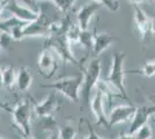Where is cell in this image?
I'll list each match as a JSON object with an SVG mask.
<instances>
[{"label":"cell","mask_w":155,"mask_h":139,"mask_svg":"<svg viewBox=\"0 0 155 139\" xmlns=\"http://www.w3.org/2000/svg\"><path fill=\"white\" fill-rule=\"evenodd\" d=\"M125 58H126L125 52H115L112 55L111 67H110L105 82L114 87L122 99L127 101L129 104H132L131 100L129 99L126 88H125V73H126V71L124 70Z\"/></svg>","instance_id":"6da1fadb"},{"label":"cell","mask_w":155,"mask_h":139,"mask_svg":"<svg viewBox=\"0 0 155 139\" xmlns=\"http://www.w3.org/2000/svg\"><path fill=\"white\" fill-rule=\"evenodd\" d=\"M111 96V93L109 91V85L105 81H98L96 85V93L94 98L91 101V111L94 114L96 122L95 125L102 126L104 129H110L109 127V118L105 114V101L108 98Z\"/></svg>","instance_id":"7a4b0ae2"},{"label":"cell","mask_w":155,"mask_h":139,"mask_svg":"<svg viewBox=\"0 0 155 139\" xmlns=\"http://www.w3.org/2000/svg\"><path fill=\"white\" fill-rule=\"evenodd\" d=\"M102 65L98 59H94L89 63L86 70H84L82 75V86H81V100L84 104L91 106V95L93 89L96 87L97 82L100 81Z\"/></svg>","instance_id":"3957f363"},{"label":"cell","mask_w":155,"mask_h":139,"mask_svg":"<svg viewBox=\"0 0 155 139\" xmlns=\"http://www.w3.org/2000/svg\"><path fill=\"white\" fill-rule=\"evenodd\" d=\"M82 86V75H74V77H66L63 79L57 80L56 82L50 85H43V87L53 88L65 98L71 100L72 102L78 103L80 101V89Z\"/></svg>","instance_id":"277c9868"},{"label":"cell","mask_w":155,"mask_h":139,"mask_svg":"<svg viewBox=\"0 0 155 139\" xmlns=\"http://www.w3.org/2000/svg\"><path fill=\"white\" fill-rule=\"evenodd\" d=\"M11 111L13 124L19 129L22 136H31V106L29 101H20Z\"/></svg>","instance_id":"5b68a950"},{"label":"cell","mask_w":155,"mask_h":139,"mask_svg":"<svg viewBox=\"0 0 155 139\" xmlns=\"http://www.w3.org/2000/svg\"><path fill=\"white\" fill-rule=\"evenodd\" d=\"M46 49L56 52L64 61L73 63L78 66H80V61L75 59L71 51V44L67 42L65 34H57V35H50L46 37Z\"/></svg>","instance_id":"8992f818"},{"label":"cell","mask_w":155,"mask_h":139,"mask_svg":"<svg viewBox=\"0 0 155 139\" xmlns=\"http://www.w3.org/2000/svg\"><path fill=\"white\" fill-rule=\"evenodd\" d=\"M37 68H38L39 74L45 79H51L56 74L58 70V63L51 50L44 49L39 53L38 60H37Z\"/></svg>","instance_id":"52a82bcc"},{"label":"cell","mask_w":155,"mask_h":139,"mask_svg":"<svg viewBox=\"0 0 155 139\" xmlns=\"http://www.w3.org/2000/svg\"><path fill=\"white\" fill-rule=\"evenodd\" d=\"M5 8L13 18L22 21V22H26V23H30L32 21L37 20L39 14H41V11H35V9L23 6L21 4L11 2V1H8L5 5Z\"/></svg>","instance_id":"ba28073f"},{"label":"cell","mask_w":155,"mask_h":139,"mask_svg":"<svg viewBox=\"0 0 155 139\" xmlns=\"http://www.w3.org/2000/svg\"><path fill=\"white\" fill-rule=\"evenodd\" d=\"M137 107L133 104H126V106H117L115 107L109 115V127H112L118 124H122L125 122L132 121Z\"/></svg>","instance_id":"9c48e42d"},{"label":"cell","mask_w":155,"mask_h":139,"mask_svg":"<svg viewBox=\"0 0 155 139\" xmlns=\"http://www.w3.org/2000/svg\"><path fill=\"white\" fill-rule=\"evenodd\" d=\"M155 116V107H138L134 113V116L131 121V125L129 129L130 134H133L138 129L148 123L149 118Z\"/></svg>","instance_id":"30bf717a"},{"label":"cell","mask_w":155,"mask_h":139,"mask_svg":"<svg viewBox=\"0 0 155 139\" xmlns=\"http://www.w3.org/2000/svg\"><path fill=\"white\" fill-rule=\"evenodd\" d=\"M49 23L46 22L45 18H43L42 12L39 14L38 19L32 21L30 23H27L23 28V36L25 37H41L49 36Z\"/></svg>","instance_id":"8fae6325"},{"label":"cell","mask_w":155,"mask_h":139,"mask_svg":"<svg viewBox=\"0 0 155 139\" xmlns=\"http://www.w3.org/2000/svg\"><path fill=\"white\" fill-rule=\"evenodd\" d=\"M58 109V101L53 94H48L41 102L34 103V113L39 118L50 117Z\"/></svg>","instance_id":"7c38bea8"},{"label":"cell","mask_w":155,"mask_h":139,"mask_svg":"<svg viewBox=\"0 0 155 139\" xmlns=\"http://www.w3.org/2000/svg\"><path fill=\"white\" fill-rule=\"evenodd\" d=\"M133 16L137 30L143 41L150 31V18L139 7V5H133Z\"/></svg>","instance_id":"4fadbf2b"},{"label":"cell","mask_w":155,"mask_h":139,"mask_svg":"<svg viewBox=\"0 0 155 139\" xmlns=\"http://www.w3.org/2000/svg\"><path fill=\"white\" fill-rule=\"evenodd\" d=\"M101 5H98L96 2H91V4H87L82 6L77 14V20H78V26L81 30H87L89 23H91V18L95 15L97 11L101 9Z\"/></svg>","instance_id":"5bb4252c"},{"label":"cell","mask_w":155,"mask_h":139,"mask_svg":"<svg viewBox=\"0 0 155 139\" xmlns=\"http://www.w3.org/2000/svg\"><path fill=\"white\" fill-rule=\"evenodd\" d=\"M115 41H117L116 37H114L109 33H95L94 36V43H93V55L94 56H101L103 52H105Z\"/></svg>","instance_id":"9a60e30c"},{"label":"cell","mask_w":155,"mask_h":139,"mask_svg":"<svg viewBox=\"0 0 155 139\" xmlns=\"http://www.w3.org/2000/svg\"><path fill=\"white\" fill-rule=\"evenodd\" d=\"M32 82V77L28 67H21L16 74V86L21 92H27Z\"/></svg>","instance_id":"2e32d148"},{"label":"cell","mask_w":155,"mask_h":139,"mask_svg":"<svg viewBox=\"0 0 155 139\" xmlns=\"http://www.w3.org/2000/svg\"><path fill=\"white\" fill-rule=\"evenodd\" d=\"M16 74L18 73L12 65L5 67L2 71V85L8 89H12L16 85Z\"/></svg>","instance_id":"e0dca14e"},{"label":"cell","mask_w":155,"mask_h":139,"mask_svg":"<svg viewBox=\"0 0 155 139\" xmlns=\"http://www.w3.org/2000/svg\"><path fill=\"white\" fill-rule=\"evenodd\" d=\"M126 73H138V74H141V75L147 77V78L154 77L155 75V58L154 59L148 60V61H146L141 68H139V70H130V71H126Z\"/></svg>","instance_id":"ac0fdd59"},{"label":"cell","mask_w":155,"mask_h":139,"mask_svg":"<svg viewBox=\"0 0 155 139\" xmlns=\"http://www.w3.org/2000/svg\"><path fill=\"white\" fill-rule=\"evenodd\" d=\"M80 33H81V29L79 28L78 25H70L68 29L66 30V34H65V37L67 42L70 44H73V43H79V40H80Z\"/></svg>","instance_id":"d6986e66"},{"label":"cell","mask_w":155,"mask_h":139,"mask_svg":"<svg viewBox=\"0 0 155 139\" xmlns=\"http://www.w3.org/2000/svg\"><path fill=\"white\" fill-rule=\"evenodd\" d=\"M94 36H95V31H88V30H81L80 33V40L79 43L91 51L93 49V43H94Z\"/></svg>","instance_id":"ffe728a7"},{"label":"cell","mask_w":155,"mask_h":139,"mask_svg":"<svg viewBox=\"0 0 155 139\" xmlns=\"http://www.w3.org/2000/svg\"><path fill=\"white\" fill-rule=\"evenodd\" d=\"M132 136H133V139H152L153 138L152 126L147 123V124L142 125L140 129H138Z\"/></svg>","instance_id":"44dd1931"},{"label":"cell","mask_w":155,"mask_h":139,"mask_svg":"<svg viewBox=\"0 0 155 139\" xmlns=\"http://www.w3.org/2000/svg\"><path fill=\"white\" fill-rule=\"evenodd\" d=\"M60 139H74L77 136V130L73 125H63L59 127Z\"/></svg>","instance_id":"7402d4cb"},{"label":"cell","mask_w":155,"mask_h":139,"mask_svg":"<svg viewBox=\"0 0 155 139\" xmlns=\"http://www.w3.org/2000/svg\"><path fill=\"white\" fill-rule=\"evenodd\" d=\"M93 1L101 5V6H104L111 12H116L119 9V1L118 0H93Z\"/></svg>","instance_id":"603a6c76"},{"label":"cell","mask_w":155,"mask_h":139,"mask_svg":"<svg viewBox=\"0 0 155 139\" xmlns=\"http://www.w3.org/2000/svg\"><path fill=\"white\" fill-rule=\"evenodd\" d=\"M77 0H52V2L54 4V6L58 8L60 12H67L72 5H74Z\"/></svg>","instance_id":"cb8c5ba5"},{"label":"cell","mask_w":155,"mask_h":139,"mask_svg":"<svg viewBox=\"0 0 155 139\" xmlns=\"http://www.w3.org/2000/svg\"><path fill=\"white\" fill-rule=\"evenodd\" d=\"M13 37L12 35L8 33H0V49L1 50H6L8 49L12 42H13Z\"/></svg>","instance_id":"d4e9b609"},{"label":"cell","mask_w":155,"mask_h":139,"mask_svg":"<svg viewBox=\"0 0 155 139\" xmlns=\"http://www.w3.org/2000/svg\"><path fill=\"white\" fill-rule=\"evenodd\" d=\"M86 124H87V129H88V134H87L84 138H81V139H104V138H101V137L97 134L96 131L94 130V127H93V125L91 124L89 121L86 119Z\"/></svg>","instance_id":"484cf974"},{"label":"cell","mask_w":155,"mask_h":139,"mask_svg":"<svg viewBox=\"0 0 155 139\" xmlns=\"http://www.w3.org/2000/svg\"><path fill=\"white\" fill-rule=\"evenodd\" d=\"M20 2H21V5L29 7L31 9L36 8V0H20ZM35 11H38V9H35Z\"/></svg>","instance_id":"4316f807"},{"label":"cell","mask_w":155,"mask_h":139,"mask_svg":"<svg viewBox=\"0 0 155 139\" xmlns=\"http://www.w3.org/2000/svg\"><path fill=\"white\" fill-rule=\"evenodd\" d=\"M46 139H60V136H59V129L58 130H53L50 132L49 137Z\"/></svg>","instance_id":"83f0119b"},{"label":"cell","mask_w":155,"mask_h":139,"mask_svg":"<svg viewBox=\"0 0 155 139\" xmlns=\"http://www.w3.org/2000/svg\"><path fill=\"white\" fill-rule=\"evenodd\" d=\"M118 139H133V136L127 132V133H124V134H120L118 137Z\"/></svg>","instance_id":"f1b7e54d"},{"label":"cell","mask_w":155,"mask_h":139,"mask_svg":"<svg viewBox=\"0 0 155 139\" xmlns=\"http://www.w3.org/2000/svg\"><path fill=\"white\" fill-rule=\"evenodd\" d=\"M150 30L155 34V16L150 19Z\"/></svg>","instance_id":"f546056e"},{"label":"cell","mask_w":155,"mask_h":139,"mask_svg":"<svg viewBox=\"0 0 155 139\" xmlns=\"http://www.w3.org/2000/svg\"><path fill=\"white\" fill-rule=\"evenodd\" d=\"M127 1H130V2H132L133 5H140V4H142L145 0H127Z\"/></svg>","instance_id":"4dcf8cb0"},{"label":"cell","mask_w":155,"mask_h":139,"mask_svg":"<svg viewBox=\"0 0 155 139\" xmlns=\"http://www.w3.org/2000/svg\"><path fill=\"white\" fill-rule=\"evenodd\" d=\"M2 85V70H1V67H0V86Z\"/></svg>","instance_id":"1f68e13d"},{"label":"cell","mask_w":155,"mask_h":139,"mask_svg":"<svg viewBox=\"0 0 155 139\" xmlns=\"http://www.w3.org/2000/svg\"><path fill=\"white\" fill-rule=\"evenodd\" d=\"M22 139H34L31 136H22Z\"/></svg>","instance_id":"d6a6232c"},{"label":"cell","mask_w":155,"mask_h":139,"mask_svg":"<svg viewBox=\"0 0 155 139\" xmlns=\"http://www.w3.org/2000/svg\"><path fill=\"white\" fill-rule=\"evenodd\" d=\"M152 121H153V123H155V116L154 117H152Z\"/></svg>","instance_id":"836d02e7"},{"label":"cell","mask_w":155,"mask_h":139,"mask_svg":"<svg viewBox=\"0 0 155 139\" xmlns=\"http://www.w3.org/2000/svg\"><path fill=\"white\" fill-rule=\"evenodd\" d=\"M0 139H7V138H5V137H0Z\"/></svg>","instance_id":"e575fe53"},{"label":"cell","mask_w":155,"mask_h":139,"mask_svg":"<svg viewBox=\"0 0 155 139\" xmlns=\"http://www.w3.org/2000/svg\"><path fill=\"white\" fill-rule=\"evenodd\" d=\"M152 1H153V2H154V4H155V0H152Z\"/></svg>","instance_id":"d590c367"},{"label":"cell","mask_w":155,"mask_h":139,"mask_svg":"<svg viewBox=\"0 0 155 139\" xmlns=\"http://www.w3.org/2000/svg\"><path fill=\"white\" fill-rule=\"evenodd\" d=\"M0 51H1V49H0Z\"/></svg>","instance_id":"8d00e7d4"},{"label":"cell","mask_w":155,"mask_h":139,"mask_svg":"<svg viewBox=\"0 0 155 139\" xmlns=\"http://www.w3.org/2000/svg\"><path fill=\"white\" fill-rule=\"evenodd\" d=\"M50 1H52V0H50Z\"/></svg>","instance_id":"74e56055"}]
</instances>
